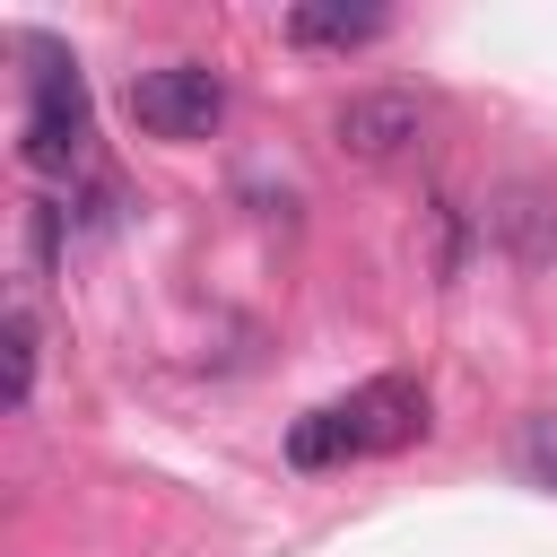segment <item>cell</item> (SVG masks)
Segmentation results:
<instances>
[{"instance_id": "6da1fadb", "label": "cell", "mask_w": 557, "mask_h": 557, "mask_svg": "<svg viewBox=\"0 0 557 557\" xmlns=\"http://www.w3.org/2000/svg\"><path fill=\"white\" fill-rule=\"evenodd\" d=\"M426 435V392L409 374H374L322 409H305L287 426V461L296 470H339V461H366V453H400Z\"/></svg>"}, {"instance_id": "7a4b0ae2", "label": "cell", "mask_w": 557, "mask_h": 557, "mask_svg": "<svg viewBox=\"0 0 557 557\" xmlns=\"http://www.w3.org/2000/svg\"><path fill=\"white\" fill-rule=\"evenodd\" d=\"M17 52L35 61L26 70V122H17V157H26V174H78L87 165V139H96V122H87V78H78V61L52 44V35H17Z\"/></svg>"}, {"instance_id": "3957f363", "label": "cell", "mask_w": 557, "mask_h": 557, "mask_svg": "<svg viewBox=\"0 0 557 557\" xmlns=\"http://www.w3.org/2000/svg\"><path fill=\"white\" fill-rule=\"evenodd\" d=\"M131 122L148 139H209L226 122V78L209 61H157L131 78Z\"/></svg>"}, {"instance_id": "277c9868", "label": "cell", "mask_w": 557, "mask_h": 557, "mask_svg": "<svg viewBox=\"0 0 557 557\" xmlns=\"http://www.w3.org/2000/svg\"><path fill=\"white\" fill-rule=\"evenodd\" d=\"M418 131H426V104H418V96H400V87H366V96H348V104L331 113V139H339L348 157H366V165L409 157V148H418Z\"/></svg>"}, {"instance_id": "5b68a950", "label": "cell", "mask_w": 557, "mask_h": 557, "mask_svg": "<svg viewBox=\"0 0 557 557\" xmlns=\"http://www.w3.org/2000/svg\"><path fill=\"white\" fill-rule=\"evenodd\" d=\"M383 26H392V17H383L374 0H366V9H313V0L287 9V44H331V52H357V44H374Z\"/></svg>"}, {"instance_id": "8992f818", "label": "cell", "mask_w": 557, "mask_h": 557, "mask_svg": "<svg viewBox=\"0 0 557 557\" xmlns=\"http://www.w3.org/2000/svg\"><path fill=\"white\" fill-rule=\"evenodd\" d=\"M35 348H44V331H35V305L17 296L9 305V409H26V392H35Z\"/></svg>"}, {"instance_id": "52a82bcc", "label": "cell", "mask_w": 557, "mask_h": 557, "mask_svg": "<svg viewBox=\"0 0 557 557\" xmlns=\"http://www.w3.org/2000/svg\"><path fill=\"white\" fill-rule=\"evenodd\" d=\"M522 470H531L540 487H557V409H540V418L522 426Z\"/></svg>"}]
</instances>
